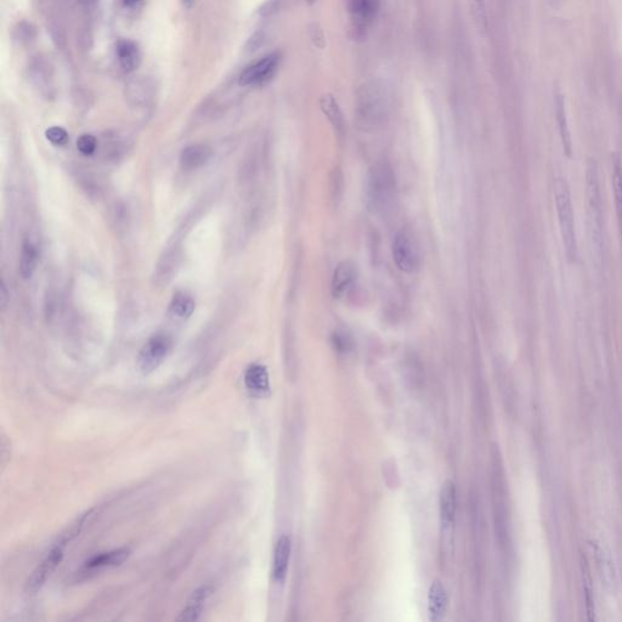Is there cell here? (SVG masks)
Returning a JSON list of instances; mask_svg holds the SVG:
<instances>
[{
	"label": "cell",
	"instance_id": "cell-1",
	"mask_svg": "<svg viewBox=\"0 0 622 622\" xmlns=\"http://www.w3.org/2000/svg\"><path fill=\"white\" fill-rule=\"evenodd\" d=\"M388 112L389 89L383 81L371 79L358 88L355 99V118L361 129H377L387 120Z\"/></svg>",
	"mask_w": 622,
	"mask_h": 622
},
{
	"label": "cell",
	"instance_id": "cell-2",
	"mask_svg": "<svg viewBox=\"0 0 622 622\" xmlns=\"http://www.w3.org/2000/svg\"><path fill=\"white\" fill-rule=\"evenodd\" d=\"M90 514H92V511H89L82 517H79L74 523L71 524L67 529L63 531V534L58 536V539L52 546L50 552L43 558L42 561L38 564L34 571L32 572V575L30 576V579L27 580L26 591L28 593H36L44 586L47 579L54 574V571L56 570L57 566L61 564L67 544L73 539H76L79 533L82 531L84 524Z\"/></svg>",
	"mask_w": 622,
	"mask_h": 622
},
{
	"label": "cell",
	"instance_id": "cell-3",
	"mask_svg": "<svg viewBox=\"0 0 622 622\" xmlns=\"http://www.w3.org/2000/svg\"><path fill=\"white\" fill-rule=\"evenodd\" d=\"M396 191V182L393 168L388 162H377L367 175L366 198L369 209L380 214L393 206Z\"/></svg>",
	"mask_w": 622,
	"mask_h": 622
},
{
	"label": "cell",
	"instance_id": "cell-4",
	"mask_svg": "<svg viewBox=\"0 0 622 622\" xmlns=\"http://www.w3.org/2000/svg\"><path fill=\"white\" fill-rule=\"evenodd\" d=\"M555 207L559 224L560 236L566 255L570 261L577 258V236H576L575 215L571 201L570 189L566 179H558L555 182Z\"/></svg>",
	"mask_w": 622,
	"mask_h": 622
},
{
	"label": "cell",
	"instance_id": "cell-5",
	"mask_svg": "<svg viewBox=\"0 0 622 622\" xmlns=\"http://www.w3.org/2000/svg\"><path fill=\"white\" fill-rule=\"evenodd\" d=\"M586 197L588 226L592 244L597 250L603 247V209H601V186L596 163L590 162L586 169Z\"/></svg>",
	"mask_w": 622,
	"mask_h": 622
},
{
	"label": "cell",
	"instance_id": "cell-6",
	"mask_svg": "<svg viewBox=\"0 0 622 622\" xmlns=\"http://www.w3.org/2000/svg\"><path fill=\"white\" fill-rule=\"evenodd\" d=\"M393 258L395 264L404 272H415L420 263V246L415 235L409 230L396 233L393 242Z\"/></svg>",
	"mask_w": 622,
	"mask_h": 622
},
{
	"label": "cell",
	"instance_id": "cell-7",
	"mask_svg": "<svg viewBox=\"0 0 622 622\" xmlns=\"http://www.w3.org/2000/svg\"><path fill=\"white\" fill-rule=\"evenodd\" d=\"M282 56L279 52H271L252 63L239 76V83L242 87H261L269 83L280 67Z\"/></svg>",
	"mask_w": 622,
	"mask_h": 622
},
{
	"label": "cell",
	"instance_id": "cell-8",
	"mask_svg": "<svg viewBox=\"0 0 622 622\" xmlns=\"http://www.w3.org/2000/svg\"><path fill=\"white\" fill-rule=\"evenodd\" d=\"M347 14L355 36H365L380 9V0H345Z\"/></svg>",
	"mask_w": 622,
	"mask_h": 622
},
{
	"label": "cell",
	"instance_id": "cell-9",
	"mask_svg": "<svg viewBox=\"0 0 622 622\" xmlns=\"http://www.w3.org/2000/svg\"><path fill=\"white\" fill-rule=\"evenodd\" d=\"M171 339L167 334L158 333L149 339L139 354V367L142 374H151L160 367L171 352Z\"/></svg>",
	"mask_w": 622,
	"mask_h": 622
},
{
	"label": "cell",
	"instance_id": "cell-10",
	"mask_svg": "<svg viewBox=\"0 0 622 622\" xmlns=\"http://www.w3.org/2000/svg\"><path fill=\"white\" fill-rule=\"evenodd\" d=\"M130 555H131L130 547H120L117 550H109L105 553L94 555L84 563V566L79 570L78 575L88 577L92 574H95L96 571L99 572L104 569L122 566L125 560L129 558Z\"/></svg>",
	"mask_w": 622,
	"mask_h": 622
},
{
	"label": "cell",
	"instance_id": "cell-11",
	"mask_svg": "<svg viewBox=\"0 0 622 622\" xmlns=\"http://www.w3.org/2000/svg\"><path fill=\"white\" fill-rule=\"evenodd\" d=\"M456 488L451 480H446L440 490L439 509H440L441 528L444 533H451L456 517Z\"/></svg>",
	"mask_w": 622,
	"mask_h": 622
},
{
	"label": "cell",
	"instance_id": "cell-12",
	"mask_svg": "<svg viewBox=\"0 0 622 622\" xmlns=\"http://www.w3.org/2000/svg\"><path fill=\"white\" fill-rule=\"evenodd\" d=\"M449 605V598L445 587L440 581L436 580L431 583L428 592V615L433 622L441 621L445 617Z\"/></svg>",
	"mask_w": 622,
	"mask_h": 622
},
{
	"label": "cell",
	"instance_id": "cell-13",
	"mask_svg": "<svg viewBox=\"0 0 622 622\" xmlns=\"http://www.w3.org/2000/svg\"><path fill=\"white\" fill-rule=\"evenodd\" d=\"M356 279V270L350 261H342L333 272L332 294L334 298H343L352 290Z\"/></svg>",
	"mask_w": 622,
	"mask_h": 622
},
{
	"label": "cell",
	"instance_id": "cell-14",
	"mask_svg": "<svg viewBox=\"0 0 622 622\" xmlns=\"http://www.w3.org/2000/svg\"><path fill=\"white\" fill-rule=\"evenodd\" d=\"M244 384L255 396H265L270 392L269 372L263 365H250L244 374Z\"/></svg>",
	"mask_w": 622,
	"mask_h": 622
},
{
	"label": "cell",
	"instance_id": "cell-15",
	"mask_svg": "<svg viewBox=\"0 0 622 622\" xmlns=\"http://www.w3.org/2000/svg\"><path fill=\"white\" fill-rule=\"evenodd\" d=\"M212 592V586L200 587L193 592L191 598L189 599L186 605L178 617V621H197Z\"/></svg>",
	"mask_w": 622,
	"mask_h": 622
},
{
	"label": "cell",
	"instance_id": "cell-16",
	"mask_svg": "<svg viewBox=\"0 0 622 622\" xmlns=\"http://www.w3.org/2000/svg\"><path fill=\"white\" fill-rule=\"evenodd\" d=\"M290 557V539L288 536L282 535L276 542L272 561V577L276 582H283L288 570Z\"/></svg>",
	"mask_w": 622,
	"mask_h": 622
},
{
	"label": "cell",
	"instance_id": "cell-17",
	"mask_svg": "<svg viewBox=\"0 0 622 622\" xmlns=\"http://www.w3.org/2000/svg\"><path fill=\"white\" fill-rule=\"evenodd\" d=\"M555 116L558 120V128H559L560 140H561L563 150L568 157H570L571 152H572V141H571L570 128H569L568 117H566V101L561 94L555 95Z\"/></svg>",
	"mask_w": 622,
	"mask_h": 622
},
{
	"label": "cell",
	"instance_id": "cell-18",
	"mask_svg": "<svg viewBox=\"0 0 622 622\" xmlns=\"http://www.w3.org/2000/svg\"><path fill=\"white\" fill-rule=\"evenodd\" d=\"M212 156V151L204 145H192L182 151L180 156V163L184 169L195 171L200 167L204 166Z\"/></svg>",
	"mask_w": 622,
	"mask_h": 622
},
{
	"label": "cell",
	"instance_id": "cell-19",
	"mask_svg": "<svg viewBox=\"0 0 622 622\" xmlns=\"http://www.w3.org/2000/svg\"><path fill=\"white\" fill-rule=\"evenodd\" d=\"M612 185L622 248V164L619 156H614L612 158Z\"/></svg>",
	"mask_w": 622,
	"mask_h": 622
},
{
	"label": "cell",
	"instance_id": "cell-20",
	"mask_svg": "<svg viewBox=\"0 0 622 622\" xmlns=\"http://www.w3.org/2000/svg\"><path fill=\"white\" fill-rule=\"evenodd\" d=\"M320 109L326 116L327 120H330V123L332 125L334 130L337 131V134H344V118H343L342 111H341L336 98L331 94L322 95V98L320 99Z\"/></svg>",
	"mask_w": 622,
	"mask_h": 622
},
{
	"label": "cell",
	"instance_id": "cell-21",
	"mask_svg": "<svg viewBox=\"0 0 622 622\" xmlns=\"http://www.w3.org/2000/svg\"><path fill=\"white\" fill-rule=\"evenodd\" d=\"M117 55L120 67L123 68L125 72H133L140 61L139 47L134 42L130 41H120L117 44Z\"/></svg>",
	"mask_w": 622,
	"mask_h": 622
},
{
	"label": "cell",
	"instance_id": "cell-22",
	"mask_svg": "<svg viewBox=\"0 0 622 622\" xmlns=\"http://www.w3.org/2000/svg\"><path fill=\"white\" fill-rule=\"evenodd\" d=\"M36 261H38V252L36 246L31 241H25L22 244L21 258L19 271L23 279H31L32 275L36 271Z\"/></svg>",
	"mask_w": 622,
	"mask_h": 622
},
{
	"label": "cell",
	"instance_id": "cell-23",
	"mask_svg": "<svg viewBox=\"0 0 622 622\" xmlns=\"http://www.w3.org/2000/svg\"><path fill=\"white\" fill-rule=\"evenodd\" d=\"M195 310V301L184 292H178L171 299L169 311L177 320H186Z\"/></svg>",
	"mask_w": 622,
	"mask_h": 622
},
{
	"label": "cell",
	"instance_id": "cell-24",
	"mask_svg": "<svg viewBox=\"0 0 622 622\" xmlns=\"http://www.w3.org/2000/svg\"><path fill=\"white\" fill-rule=\"evenodd\" d=\"M581 569H582V580H583V590H585V599H586V612L588 620H594V596H593V585H592L590 568L587 564V560L583 555L581 557Z\"/></svg>",
	"mask_w": 622,
	"mask_h": 622
},
{
	"label": "cell",
	"instance_id": "cell-25",
	"mask_svg": "<svg viewBox=\"0 0 622 622\" xmlns=\"http://www.w3.org/2000/svg\"><path fill=\"white\" fill-rule=\"evenodd\" d=\"M469 6L472 11L473 17L477 22L478 27L480 30L488 28V15H486V6L485 0H469Z\"/></svg>",
	"mask_w": 622,
	"mask_h": 622
},
{
	"label": "cell",
	"instance_id": "cell-26",
	"mask_svg": "<svg viewBox=\"0 0 622 622\" xmlns=\"http://www.w3.org/2000/svg\"><path fill=\"white\" fill-rule=\"evenodd\" d=\"M98 147V141L93 135L84 134L77 140V149L82 155H93Z\"/></svg>",
	"mask_w": 622,
	"mask_h": 622
},
{
	"label": "cell",
	"instance_id": "cell-27",
	"mask_svg": "<svg viewBox=\"0 0 622 622\" xmlns=\"http://www.w3.org/2000/svg\"><path fill=\"white\" fill-rule=\"evenodd\" d=\"M45 136H47V140L50 141L54 145H65L68 141L67 131L61 128V127H52V128H49L45 131Z\"/></svg>",
	"mask_w": 622,
	"mask_h": 622
},
{
	"label": "cell",
	"instance_id": "cell-28",
	"mask_svg": "<svg viewBox=\"0 0 622 622\" xmlns=\"http://www.w3.org/2000/svg\"><path fill=\"white\" fill-rule=\"evenodd\" d=\"M333 344L339 352H347L350 347V339L344 333H336L333 334Z\"/></svg>",
	"mask_w": 622,
	"mask_h": 622
},
{
	"label": "cell",
	"instance_id": "cell-29",
	"mask_svg": "<svg viewBox=\"0 0 622 622\" xmlns=\"http://www.w3.org/2000/svg\"><path fill=\"white\" fill-rule=\"evenodd\" d=\"M6 298H8V293H6V285L3 283V286H1V305H3V308H6Z\"/></svg>",
	"mask_w": 622,
	"mask_h": 622
},
{
	"label": "cell",
	"instance_id": "cell-30",
	"mask_svg": "<svg viewBox=\"0 0 622 622\" xmlns=\"http://www.w3.org/2000/svg\"><path fill=\"white\" fill-rule=\"evenodd\" d=\"M139 1H140V0H125V6H128V8H133V6H136Z\"/></svg>",
	"mask_w": 622,
	"mask_h": 622
},
{
	"label": "cell",
	"instance_id": "cell-31",
	"mask_svg": "<svg viewBox=\"0 0 622 622\" xmlns=\"http://www.w3.org/2000/svg\"><path fill=\"white\" fill-rule=\"evenodd\" d=\"M306 3L309 4V6H314L315 3H317V0H305Z\"/></svg>",
	"mask_w": 622,
	"mask_h": 622
}]
</instances>
